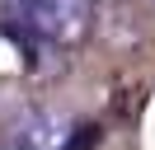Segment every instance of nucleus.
Returning <instances> with one entry per match:
<instances>
[{
	"label": "nucleus",
	"mask_w": 155,
	"mask_h": 150,
	"mask_svg": "<svg viewBox=\"0 0 155 150\" xmlns=\"http://www.w3.org/2000/svg\"><path fill=\"white\" fill-rule=\"evenodd\" d=\"M28 19L38 33H47L52 42L71 47L89 33L94 24V0H28Z\"/></svg>",
	"instance_id": "obj_1"
},
{
	"label": "nucleus",
	"mask_w": 155,
	"mask_h": 150,
	"mask_svg": "<svg viewBox=\"0 0 155 150\" xmlns=\"http://www.w3.org/2000/svg\"><path fill=\"white\" fill-rule=\"evenodd\" d=\"M66 141V122L52 112H24L14 122V145L19 150H61Z\"/></svg>",
	"instance_id": "obj_2"
},
{
	"label": "nucleus",
	"mask_w": 155,
	"mask_h": 150,
	"mask_svg": "<svg viewBox=\"0 0 155 150\" xmlns=\"http://www.w3.org/2000/svg\"><path fill=\"white\" fill-rule=\"evenodd\" d=\"M150 5H155V0H150Z\"/></svg>",
	"instance_id": "obj_3"
}]
</instances>
